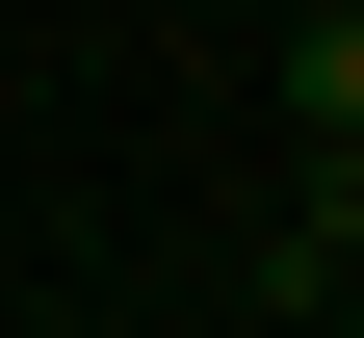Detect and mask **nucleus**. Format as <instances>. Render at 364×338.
<instances>
[{"label": "nucleus", "mask_w": 364, "mask_h": 338, "mask_svg": "<svg viewBox=\"0 0 364 338\" xmlns=\"http://www.w3.org/2000/svg\"><path fill=\"white\" fill-rule=\"evenodd\" d=\"M260 78H287V130H312V157H364V0H312Z\"/></svg>", "instance_id": "obj_1"}, {"label": "nucleus", "mask_w": 364, "mask_h": 338, "mask_svg": "<svg viewBox=\"0 0 364 338\" xmlns=\"http://www.w3.org/2000/svg\"><path fill=\"white\" fill-rule=\"evenodd\" d=\"M287 286H364V157H312V182H287Z\"/></svg>", "instance_id": "obj_2"}]
</instances>
